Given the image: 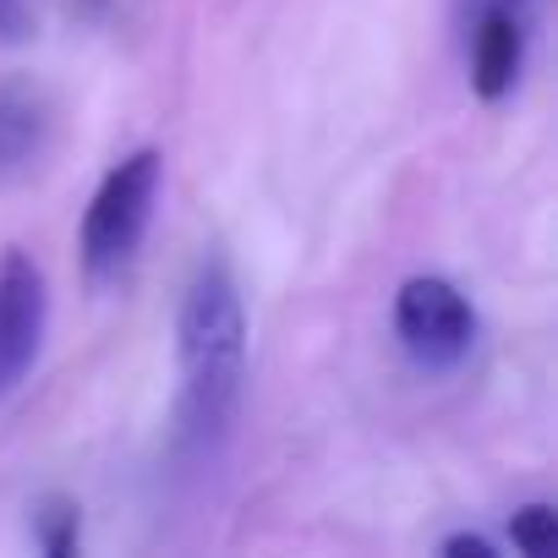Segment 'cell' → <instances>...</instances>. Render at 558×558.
<instances>
[{
	"instance_id": "1",
	"label": "cell",
	"mask_w": 558,
	"mask_h": 558,
	"mask_svg": "<svg viewBox=\"0 0 558 558\" xmlns=\"http://www.w3.org/2000/svg\"><path fill=\"white\" fill-rule=\"evenodd\" d=\"M175 449L203 465L225 449L246 384V302L219 252H203L175 307Z\"/></svg>"
},
{
	"instance_id": "2",
	"label": "cell",
	"mask_w": 558,
	"mask_h": 558,
	"mask_svg": "<svg viewBox=\"0 0 558 558\" xmlns=\"http://www.w3.org/2000/svg\"><path fill=\"white\" fill-rule=\"evenodd\" d=\"M159 186H165V154L159 148H137L126 159H116L105 170V181L94 186L88 208H83V230H77V252H83V274L94 291H110L132 274L154 208H159Z\"/></svg>"
},
{
	"instance_id": "3",
	"label": "cell",
	"mask_w": 558,
	"mask_h": 558,
	"mask_svg": "<svg viewBox=\"0 0 558 558\" xmlns=\"http://www.w3.org/2000/svg\"><path fill=\"white\" fill-rule=\"evenodd\" d=\"M395 335L400 351L422 367V373H454L471 362L476 351V307L471 296L444 274H411L395 291Z\"/></svg>"
},
{
	"instance_id": "4",
	"label": "cell",
	"mask_w": 558,
	"mask_h": 558,
	"mask_svg": "<svg viewBox=\"0 0 558 558\" xmlns=\"http://www.w3.org/2000/svg\"><path fill=\"white\" fill-rule=\"evenodd\" d=\"M50 329V286L45 268L23 252H0V400H12L17 384L34 373Z\"/></svg>"
},
{
	"instance_id": "5",
	"label": "cell",
	"mask_w": 558,
	"mask_h": 558,
	"mask_svg": "<svg viewBox=\"0 0 558 558\" xmlns=\"http://www.w3.org/2000/svg\"><path fill=\"white\" fill-rule=\"evenodd\" d=\"M531 56V7H504V0H487V7H465V72L476 99L498 105L520 88Z\"/></svg>"
},
{
	"instance_id": "6",
	"label": "cell",
	"mask_w": 558,
	"mask_h": 558,
	"mask_svg": "<svg viewBox=\"0 0 558 558\" xmlns=\"http://www.w3.org/2000/svg\"><path fill=\"white\" fill-rule=\"evenodd\" d=\"M50 137V110L34 88H0V170H23Z\"/></svg>"
},
{
	"instance_id": "7",
	"label": "cell",
	"mask_w": 558,
	"mask_h": 558,
	"mask_svg": "<svg viewBox=\"0 0 558 558\" xmlns=\"http://www.w3.org/2000/svg\"><path fill=\"white\" fill-rule=\"evenodd\" d=\"M83 509L72 498H45L39 514H34V542L50 553V558H72L83 547Z\"/></svg>"
},
{
	"instance_id": "8",
	"label": "cell",
	"mask_w": 558,
	"mask_h": 558,
	"mask_svg": "<svg viewBox=\"0 0 558 558\" xmlns=\"http://www.w3.org/2000/svg\"><path fill=\"white\" fill-rule=\"evenodd\" d=\"M553 531H558V509L553 504H520L514 520H509V536H514V547L525 558H542L547 542H553Z\"/></svg>"
},
{
	"instance_id": "9",
	"label": "cell",
	"mask_w": 558,
	"mask_h": 558,
	"mask_svg": "<svg viewBox=\"0 0 558 558\" xmlns=\"http://www.w3.org/2000/svg\"><path fill=\"white\" fill-rule=\"evenodd\" d=\"M34 39V0H0V45Z\"/></svg>"
},
{
	"instance_id": "10",
	"label": "cell",
	"mask_w": 558,
	"mask_h": 558,
	"mask_svg": "<svg viewBox=\"0 0 558 558\" xmlns=\"http://www.w3.org/2000/svg\"><path fill=\"white\" fill-rule=\"evenodd\" d=\"M444 553H449V558H493L498 547H493L487 536H471V531H460V536H449V542H444Z\"/></svg>"
},
{
	"instance_id": "11",
	"label": "cell",
	"mask_w": 558,
	"mask_h": 558,
	"mask_svg": "<svg viewBox=\"0 0 558 558\" xmlns=\"http://www.w3.org/2000/svg\"><path fill=\"white\" fill-rule=\"evenodd\" d=\"M465 7H487V0H465ZM504 7H536V0H504Z\"/></svg>"
}]
</instances>
